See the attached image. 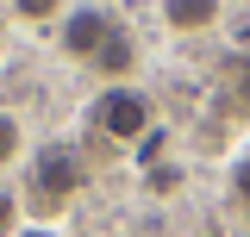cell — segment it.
<instances>
[{"mask_svg": "<svg viewBox=\"0 0 250 237\" xmlns=\"http://www.w3.org/2000/svg\"><path fill=\"white\" fill-rule=\"evenodd\" d=\"M88 187V162H82V150L75 144H44V150H31V194L44 200L38 212H50V206H62V200H75Z\"/></svg>", "mask_w": 250, "mask_h": 237, "instance_id": "6da1fadb", "label": "cell"}, {"mask_svg": "<svg viewBox=\"0 0 250 237\" xmlns=\"http://www.w3.org/2000/svg\"><path fill=\"white\" fill-rule=\"evenodd\" d=\"M94 125H100V138H113V144H144L156 131V113H150V100L138 88L113 81V88H100V100H94Z\"/></svg>", "mask_w": 250, "mask_h": 237, "instance_id": "7a4b0ae2", "label": "cell"}, {"mask_svg": "<svg viewBox=\"0 0 250 237\" xmlns=\"http://www.w3.org/2000/svg\"><path fill=\"white\" fill-rule=\"evenodd\" d=\"M113 13L106 6H69L57 19V44H62V57H75V62H94L100 50H106V38H113Z\"/></svg>", "mask_w": 250, "mask_h": 237, "instance_id": "3957f363", "label": "cell"}, {"mask_svg": "<svg viewBox=\"0 0 250 237\" xmlns=\"http://www.w3.org/2000/svg\"><path fill=\"white\" fill-rule=\"evenodd\" d=\"M156 13H163V25L194 38V31H213L219 13H225V0H156Z\"/></svg>", "mask_w": 250, "mask_h": 237, "instance_id": "277c9868", "label": "cell"}, {"mask_svg": "<svg viewBox=\"0 0 250 237\" xmlns=\"http://www.w3.org/2000/svg\"><path fill=\"white\" fill-rule=\"evenodd\" d=\"M131 62H138V38H131V31L119 25L113 38H106V50L94 57V69H100V75H106V88H113L119 75H131Z\"/></svg>", "mask_w": 250, "mask_h": 237, "instance_id": "5b68a950", "label": "cell"}, {"mask_svg": "<svg viewBox=\"0 0 250 237\" xmlns=\"http://www.w3.org/2000/svg\"><path fill=\"white\" fill-rule=\"evenodd\" d=\"M13 162H31V144H25V125L0 113V169H13Z\"/></svg>", "mask_w": 250, "mask_h": 237, "instance_id": "8992f818", "label": "cell"}, {"mask_svg": "<svg viewBox=\"0 0 250 237\" xmlns=\"http://www.w3.org/2000/svg\"><path fill=\"white\" fill-rule=\"evenodd\" d=\"M69 13V0H13V19H25V25H50Z\"/></svg>", "mask_w": 250, "mask_h": 237, "instance_id": "52a82bcc", "label": "cell"}, {"mask_svg": "<svg viewBox=\"0 0 250 237\" xmlns=\"http://www.w3.org/2000/svg\"><path fill=\"white\" fill-rule=\"evenodd\" d=\"M0 237H19V200L0 187Z\"/></svg>", "mask_w": 250, "mask_h": 237, "instance_id": "ba28073f", "label": "cell"}, {"mask_svg": "<svg viewBox=\"0 0 250 237\" xmlns=\"http://www.w3.org/2000/svg\"><path fill=\"white\" fill-rule=\"evenodd\" d=\"M231 194L250 206V156H238V162H231Z\"/></svg>", "mask_w": 250, "mask_h": 237, "instance_id": "9c48e42d", "label": "cell"}, {"mask_svg": "<svg viewBox=\"0 0 250 237\" xmlns=\"http://www.w3.org/2000/svg\"><path fill=\"white\" fill-rule=\"evenodd\" d=\"M163 144H169V138H163V131H150V138H144V144H138V150H144V156H138V162H156V156H163Z\"/></svg>", "mask_w": 250, "mask_h": 237, "instance_id": "30bf717a", "label": "cell"}, {"mask_svg": "<svg viewBox=\"0 0 250 237\" xmlns=\"http://www.w3.org/2000/svg\"><path fill=\"white\" fill-rule=\"evenodd\" d=\"M19 237H57V231H44V225H31V231H19Z\"/></svg>", "mask_w": 250, "mask_h": 237, "instance_id": "8fae6325", "label": "cell"}]
</instances>
